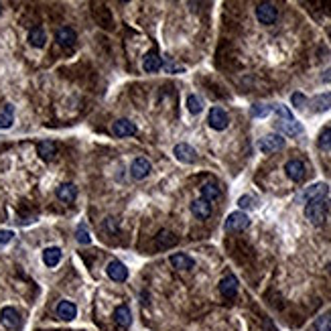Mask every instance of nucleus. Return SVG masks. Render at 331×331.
I'll return each mask as SVG.
<instances>
[{"label": "nucleus", "mask_w": 331, "mask_h": 331, "mask_svg": "<svg viewBox=\"0 0 331 331\" xmlns=\"http://www.w3.org/2000/svg\"><path fill=\"white\" fill-rule=\"evenodd\" d=\"M187 110H189L191 114H201L203 104H201V100H199L195 93H189V96H187Z\"/></svg>", "instance_id": "31"}, {"label": "nucleus", "mask_w": 331, "mask_h": 331, "mask_svg": "<svg viewBox=\"0 0 331 331\" xmlns=\"http://www.w3.org/2000/svg\"><path fill=\"white\" fill-rule=\"evenodd\" d=\"M12 122H14V108H12L10 104H6L4 110H2V114H0V130L10 128Z\"/></svg>", "instance_id": "28"}, {"label": "nucleus", "mask_w": 331, "mask_h": 331, "mask_svg": "<svg viewBox=\"0 0 331 331\" xmlns=\"http://www.w3.org/2000/svg\"><path fill=\"white\" fill-rule=\"evenodd\" d=\"M37 153H39V157H41L43 161H51V159L55 157V153H57V147H55L53 140H41V143L37 145Z\"/></svg>", "instance_id": "23"}, {"label": "nucleus", "mask_w": 331, "mask_h": 331, "mask_svg": "<svg viewBox=\"0 0 331 331\" xmlns=\"http://www.w3.org/2000/svg\"><path fill=\"white\" fill-rule=\"evenodd\" d=\"M313 329L315 331H331V315H321L315 319L313 323Z\"/></svg>", "instance_id": "33"}, {"label": "nucleus", "mask_w": 331, "mask_h": 331, "mask_svg": "<svg viewBox=\"0 0 331 331\" xmlns=\"http://www.w3.org/2000/svg\"><path fill=\"white\" fill-rule=\"evenodd\" d=\"M285 173H287V177L289 179H293V181H303L305 179V173H307V169L303 165V161H297V159H293V161H289L287 165H285Z\"/></svg>", "instance_id": "14"}, {"label": "nucleus", "mask_w": 331, "mask_h": 331, "mask_svg": "<svg viewBox=\"0 0 331 331\" xmlns=\"http://www.w3.org/2000/svg\"><path fill=\"white\" fill-rule=\"evenodd\" d=\"M220 293L222 297L226 299H234L238 295V278L234 274H226L222 280H220Z\"/></svg>", "instance_id": "11"}, {"label": "nucleus", "mask_w": 331, "mask_h": 331, "mask_svg": "<svg viewBox=\"0 0 331 331\" xmlns=\"http://www.w3.org/2000/svg\"><path fill=\"white\" fill-rule=\"evenodd\" d=\"M163 67H165L167 72H171V74H183V72H185L183 65H177V63H173V61H165Z\"/></svg>", "instance_id": "38"}, {"label": "nucleus", "mask_w": 331, "mask_h": 331, "mask_svg": "<svg viewBox=\"0 0 331 331\" xmlns=\"http://www.w3.org/2000/svg\"><path fill=\"white\" fill-rule=\"evenodd\" d=\"M250 226V218L244 211H234L226 220V232H244Z\"/></svg>", "instance_id": "5"}, {"label": "nucleus", "mask_w": 331, "mask_h": 331, "mask_svg": "<svg viewBox=\"0 0 331 331\" xmlns=\"http://www.w3.org/2000/svg\"><path fill=\"white\" fill-rule=\"evenodd\" d=\"M272 112V106H268V104H254L252 108H250V116L252 118H264V116H268Z\"/></svg>", "instance_id": "30"}, {"label": "nucleus", "mask_w": 331, "mask_h": 331, "mask_svg": "<svg viewBox=\"0 0 331 331\" xmlns=\"http://www.w3.org/2000/svg\"><path fill=\"white\" fill-rule=\"evenodd\" d=\"M329 205L331 201L327 197H321V199H313L305 205V218L313 224V226H323L325 224V218L329 214Z\"/></svg>", "instance_id": "1"}, {"label": "nucleus", "mask_w": 331, "mask_h": 331, "mask_svg": "<svg viewBox=\"0 0 331 331\" xmlns=\"http://www.w3.org/2000/svg\"><path fill=\"white\" fill-rule=\"evenodd\" d=\"M278 16V8L272 2H260L256 4V18L260 20V25H272Z\"/></svg>", "instance_id": "3"}, {"label": "nucleus", "mask_w": 331, "mask_h": 331, "mask_svg": "<svg viewBox=\"0 0 331 331\" xmlns=\"http://www.w3.org/2000/svg\"><path fill=\"white\" fill-rule=\"evenodd\" d=\"M55 313H57L59 319L72 321V319H76V315H78V307H76L72 301H59V305L55 307Z\"/></svg>", "instance_id": "17"}, {"label": "nucleus", "mask_w": 331, "mask_h": 331, "mask_svg": "<svg viewBox=\"0 0 331 331\" xmlns=\"http://www.w3.org/2000/svg\"><path fill=\"white\" fill-rule=\"evenodd\" d=\"M309 104H311V110H313V112H325V110H329L331 108V91L315 96Z\"/></svg>", "instance_id": "24"}, {"label": "nucleus", "mask_w": 331, "mask_h": 331, "mask_svg": "<svg viewBox=\"0 0 331 331\" xmlns=\"http://www.w3.org/2000/svg\"><path fill=\"white\" fill-rule=\"evenodd\" d=\"M238 205H240L242 209H248V207H254V197H250V195H242V197L238 199Z\"/></svg>", "instance_id": "39"}, {"label": "nucleus", "mask_w": 331, "mask_h": 331, "mask_svg": "<svg viewBox=\"0 0 331 331\" xmlns=\"http://www.w3.org/2000/svg\"><path fill=\"white\" fill-rule=\"evenodd\" d=\"M149 173H151V163H149V159L138 157V159L132 161V165H130V177H132L134 181H143V179H147Z\"/></svg>", "instance_id": "8"}, {"label": "nucleus", "mask_w": 331, "mask_h": 331, "mask_svg": "<svg viewBox=\"0 0 331 331\" xmlns=\"http://www.w3.org/2000/svg\"><path fill=\"white\" fill-rule=\"evenodd\" d=\"M173 155H175V159L181 161V163H195V161H197V151H195L193 147H189L187 143L177 145V147L173 149Z\"/></svg>", "instance_id": "9"}, {"label": "nucleus", "mask_w": 331, "mask_h": 331, "mask_svg": "<svg viewBox=\"0 0 331 331\" xmlns=\"http://www.w3.org/2000/svg\"><path fill=\"white\" fill-rule=\"evenodd\" d=\"M55 39H57V43H59L61 47L69 49V47L76 45L78 35H76V31H74L72 27H61V29H57V33H55Z\"/></svg>", "instance_id": "13"}, {"label": "nucleus", "mask_w": 331, "mask_h": 331, "mask_svg": "<svg viewBox=\"0 0 331 331\" xmlns=\"http://www.w3.org/2000/svg\"><path fill=\"white\" fill-rule=\"evenodd\" d=\"M0 14H2V4H0Z\"/></svg>", "instance_id": "41"}, {"label": "nucleus", "mask_w": 331, "mask_h": 331, "mask_svg": "<svg viewBox=\"0 0 331 331\" xmlns=\"http://www.w3.org/2000/svg\"><path fill=\"white\" fill-rule=\"evenodd\" d=\"M29 43H31L33 47H37V49L45 47L47 35H45V31H43V27H33V29L29 31Z\"/></svg>", "instance_id": "25"}, {"label": "nucleus", "mask_w": 331, "mask_h": 331, "mask_svg": "<svg viewBox=\"0 0 331 331\" xmlns=\"http://www.w3.org/2000/svg\"><path fill=\"white\" fill-rule=\"evenodd\" d=\"M327 193H329V185L323 183V181H319V183H313V185L305 187V189L297 195V203H305V205H307V203L313 201V199L327 197Z\"/></svg>", "instance_id": "2"}, {"label": "nucleus", "mask_w": 331, "mask_h": 331, "mask_svg": "<svg viewBox=\"0 0 331 331\" xmlns=\"http://www.w3.org/2000/svg\"><path fill=\"white\" fill-rule=\"evenodd\" d=\"M207 124L214 128V130H226L228 128V124H230V118H228V114H226V110H222V108H211L209 110V116H207Z\"/></svg>", "instance_id": "6"}, {"label": "nucleus", "mask_w": 331, "mask_h": 331, "mask_svg": "<svg viewBox=\"0 0 331 331\" xmlns=\"http://www.w3.org/2000/svg\"><path fill=\"white\" fill-rule=\"evenodd\" d=\"M276 126H278V130L285 132L287 136H301V134H303V124L297 122V120H280Z\"/></svg>", "instance_id": "18"}, {"label": "nucleus", "mask_w": 331, "mask_h": 331, "mask_svg": "<svg viewBox=\"0 0 331 331\" xmlns=\"http://www.w3.org/2000/svg\"><path fill=\"white\" fill-rule=\"evenodd\" d=\"M191 214L195 218H199V220H207L211 216V203L205 201V199H195L191 203Z\"/></svg>", "instance_id": "19"}, {"label": "nucleus", "mask_w": 331, "mask_h": 331, "mask_svg": "<svg viewBox=\"0 0 331 331\" xmlns=\"http://www.w3.org/2000/svg\"><path fill=\"white\" fill-rule=\"evenodd\" d=\"M0 323L6 329H18L20 327V315L14 307H2L0 311Z\"/></svg>", "instance_id": "7"}, {"label": "nucleus", "mask_w": 331, "mask_h": 331, "mask_svg": "<svg viewBox=\"0 0 331 331\" xmlns=\"http://www.w3.org/2000/svg\"><path fill=\"white\" fill-rule=\"evenodd\" d=\"M106 272H108V276H110L112 280H116V282H122V280L128 278V268H126L124 262H120V260H112V262H108Z\"/></svg>", "instance_id": "12"}, {"label": "nucleus", "mask_w": 331, "mask_h": 331, "mask_svg": "<svg viewBox=\"0 0 331 331\" xmlns=\"http://www.w3.org/2000/svg\"><path fill=\"white\" fill-rule=\"evenodd\" d=\"M14 232L12 230H0V248H4L8 242H12Z\"/></svg>", "instance_id": "37"}, {"label": "nucleus", "mask_w": 331, "mask_h": 331, "mask_svg": "<svg viewBox=\"0 0 331 331\" xmlns=\"http://www.w3.org/2000/svg\"><path fill=\"white\" fill-rule=\"evenodd\" d=\"M161 67H163L161 55H159L157 51H149V53L145 55V59H143V69H145L147 74H157V72H161Z\"/></svg>", "instance_id": "15"}, {"label": "nucleus", "mask_w": 331, "mask_h": 331, "mask_svg": "<svg viewBox=\"0 0 331 331\" xmlns=\"http://www.w3.org/2000/svg\"><path fill=\"white\" fill-rule=\"evenodd\" d=\"M114 321L120 325V327H128L132 323V313L128 309V305H118L114 309Z\"/></svg>", "instance_id": "21"}, {"label": "nucleus", "mask_w": 331, "mask_h": 331, "mask_svg": "<svg viewBox=\"0 0 331 331\" xmlns=\"http://www.w3.org/2000/svg\"><path fill=\"white\" fill-rule=\"evenodd\" d=\"M258 149H260V153H266V155L282 151L285 149V138L280 134H266L264 138H260Z\"/></svg>", "instance_id": "4"}, {"label": "nucleus", "mask_w": 331, "mask_h": 331, "mask_svg": "<svg viewBox=\"0 0 331 331\" xmlns=\"http://www.w3.org/2000/svg\"><path fill=\"white\" fill-rule=\"evenodd\" d=\"M220 195H222V191H220L218 183L207 181V183L201 185V199H205V201H214V199H218Z\"/></svg>", "instance_id": "26"}, {"label": "nucleus", "mask_w": 331, "mask_h": 331, "mask_svg": "<svg viewBox=\"0 0 331 331\" xmlns=\"http://www.w3.org/2000/svg\"><path fill=\"white\" fill-rule=\"evenodd\" d=\"M112 132L118 136V138H126V136H134L136 134V126L134 122L126 120V118H120L112 124Z\"/></svg>", "instance_id": "10"}, {"label": "nucleus", "mask_w": 331, "mask_h": 331, "mask_svg": "<svg viewBox=\"0 0 331 331\" xmlns=\"http://www.w3.org/2000/svg\"><path fill=\"white\" fill-rule=\"evenodd\" d=\"M59 260H61V250L57 248V246H51V248L43 250V262H45V266L53 268V266L59 264Z\"/></svg>", "instance_id": "27"}, {"label": "nucleus", "mask_w": 331, "mask_h": 331, "mask_svg": "<svg viewBox=\"0 0 331 331\" xmlns=\"http://www.w3.org/2000/svg\"><path fill=\"white\" fill-rule=\"evenodd\" d=\"M317 147L321 149V151H331V128H323L321 132H319V138H317Z\"/></svg>", "instance_id": "29"}, {"label": "nucleus", "mask_w": 331, "mask_h": 331, "mask_svg": "<svg viewBox=\"0 0 331 331\" xmlns=\"http://www.w3.org/2000/svg\"><path fill=\"white\" fill-rule=\"evenodd\" d=\"M272 112H276L282 120H295V118H293V112H291L287 106H282V104H272Z\"/></svg>", "instance_id": "34"}, {"label": "nucleus", "mask_w": 331, "mask_h": 331, "mask_svg": "<svg viewBox=\"0 0 331 331\" xmlns=\"http://www.w3.org/2000/svg\"><path fill=\"white\" fill-rule=\"evenodd\" d=\"M169 262H171V266H173L175 270H191V268L195 266V260H193L191 256H187V254H183V252H177V254H171V258H169Z\"/></svg>", "instance_id": "16"}, {"label": "nucleus", "mask_w": 331, "mask_h": 331, "mask_svg": "<svg viewBox=\"0 0 331 331\" xmlns=\"http://www.w3.org/2000/svg\"><path fill=\"white\" fill-rule=\"evenodd\" d=\"M102 230L108 232V234H116L118 232V222L114 218H106L104 224H102Z\"/></svg>", "instance_id": "35"}, {"label": "nucleus", "mask_w": 331, "mask_h": 331, "mask_svg": "<svg viewBox=\"0 0 331 331\" xmlns=\"http://www.w3.org/2000/svg\"><path fill=\"white\" fill-rule=\"evenodd\" d=\"M331 80V69L327 72V76H323V82H329Z\"/></svg>", "instance_id": "40"}, {"label": "nucleus", "mask_w": 331, "mask_h": 331, "mask_svg": "<svg viewBox=\"0 0 331 331\" xmlns=\"http://www.w3.org/2000/svg\"><path fill=\"white\" fill-rule=\"evenodd\" d=\"M57 197H59L63 203H72V201H76V197H78V189H76V185H72V183H63V185H59V187H57Z\"/></svg>", "instance_id": "22"}, {"label": "nucleus", "mask_w": 331, "mask_h": 331, "mask_svg": "<svg viewBox=\"0 0 331 331\" xmlns=\"http://www.w3.org/2000/svg\"><path fill=\"white\" fill-rule=\"evenodd\" d=\"M291 102H293V106L295 108H305V104H307V98L301 93V91H295L293 96H291Z\"/></svg>", "instance_id": "36"}, {"label": "nucleus", "mask_w": 331, "mask_h": 331, "mask_svg": "<svg viewBox=\"0 0 331 331\" xmlns=\"http://www.w3.org/2000/svg\"><path fill=\"white\" fill-rule=\"evenodd\" d=\"M177 242H179V238H177L173 232H169V230H161L159 236H157V240H155V244H157V248L159 250L173 248Z\"/></svg>", "instance_id": "20"}, {"label": "nucleus", "mask_w": 331, "mask_h": 331, "mask_svg": "<svg viewBox=\"0 0 331 331\" xmlns=\"http://www.w3.org/2000/svg\"><path fill=\"white\" fill-rule=\"evenodd\" d=\"M76 240H78L80 244H83V246L91 244V236H89V232H87L85 224H80V226H78V230H76Z\"/></svg>", "instance_id": "32"}]
</instances>
